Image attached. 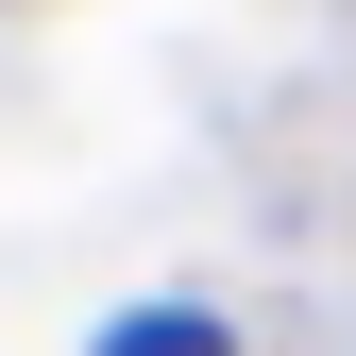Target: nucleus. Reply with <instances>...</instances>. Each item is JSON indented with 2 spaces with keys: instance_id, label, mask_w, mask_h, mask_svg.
Here are the masks:
<instances>
[{
  "instance_id": "1",
  "label": "nucleus",
  "mask_w": 356,
  "mask_h": 356,
  "mask_svg": "<svg viewBox=\"0 0 356 356\" xmlns=\"http://www.w3.org/2000/svg\"><path fill=\"white\" fill-rule=\"evenodd\" d=\"M102 356H238V339H220L204 305H136V323H102Z\"/></svg>"
}]
</instances>
